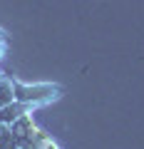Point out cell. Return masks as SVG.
<instances>
[{"mask_svg": "<svg viewBox=\"0 0 144 149\" xmlns=\"http://www.w3.org/2000/svg\"><path fill=\"white\" fill-rule=\"evenodd\" d=\"M15 87V100L17 102H25L30 107H40V104H47V102L57 100L62 95V87L57 85H50V82H40V85H22V82H13Z\"/></svg>", "mask_w": 144, "mask_h": 149, "instance_id": "1", "label": "cell"}, {"mask_svg": "<svg viewBox=\"0 0 144 149\" xmlns=\"http://www.w3.org/2000/svg\"><path fill=\"white\" fill-rule=\"evenodd\" d=\"M15 80H8V77H0V107H8L15 102Z\"/></svg>", "mask_w": 144, "mask_h": 149, "instance_id": "2", "label": "cell"}]
</instances>
